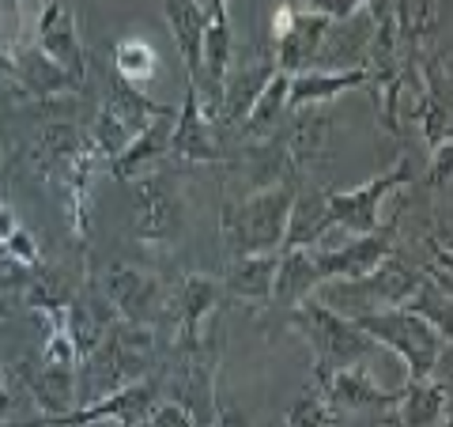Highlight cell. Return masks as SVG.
<instances>
[{
    "label": "cell",
    "instance_id": "obj_1",
    "mask_svg": "<svg viewBox=\"0 0 453 427\" xmlns=\"http://www.w3.org/2000/svg\"><path fill=\"white\" fill-rule=\"evenodd\" d=\"M95 148L73 125H46L31 148V163L38 167L42 182L61 197L73 220V231L88 235V201H91V175H95Z\"/></svg>",
    "mask_w": 453,
    "mask_h": 427
},
{
    "label": "cell",
    "instance_id": "obj_2",
    "mask_svg": "<svg viewBox=\"0 0 453 427\" xmlns=\"http://www.w3.org/2000/svg\"><path fill=\"white\" fill-rule=\"evenodd\" d=\"M291 208H295L291 182H276V186L250 193L242 201H223V246H226V253H231V258H246V253L283 250Z\"/></svg>",
    "mask_w": 453,
    "mask_h": 427
},
{
    "label": "cell",
    "instance_id": "obj_3",
    "mask_svg": "<svg viewBox=\"0 0 453 427\" xmlns=\"http://www.w3.org/2000/svg\"><path fill=\"white\" fill-rule=\"evenodd\" d=\"M351 322H356L359 330L374 340V345H386L396 360L408 367V382L434 378L442 355L449 352V340L438 333L431 322H423L419 314H412L408 307L374 310V314H359Z\"/></svg>",
    "mask_w": 453,
    "mask_h": 427
},
{
    "label": "cell",
    "instance_id": "obj_4",
    "mask_svg": "<svg viewBox=\"0 0 453 427\" xmlns=\"http://www.w3.org/2000/svg\"><path fill=\"white\" fill-rule=\"evenodd\" d=\"M291 325L303 333V340L314 352V367H318V382H325L329 375L344 371V367L363 363L366 355L374 352V340L366 337L351 318L336 314L318 299L299 303L291 310Z\"/></svg>",
    "mask_w": 453,
    "mask_h": 427
},
{
    "label": "cell",
    "instance_id": "obj_5",
    "mask_svg": "<svg viewBox=\"0 0 453 427\" xmlns=\"http://www.w3.org/2000/svg\"><path fill=\"white\" fill-rule=\"evenodd\" d=\"M423 283V273L396 258H386L371 276L359 280H333L321 283L314 291L318 303L344 318H359V314H374V310H389V307H404L412 291Z\"/></svg>",
    "mask_w": 453,
    "mask_h": 427
},
{
    "label": "cell",
    "instance_id": "obj_6",
    "mask_svg": "<svg viewBox=\"0 0 453 427\" xmlns=\"http://www.w3.org/2000/svg\"><path fill=\"white\" fill-rule=\"evenodd\" d=\"M412 186V159L408 155H396V163L389 170H381L378 178L363 182L359 190H333L321 193V235H329L333 227L348 231L351 238L356 235H374L381 231V201L393 190Z\"/></svg>",
    "mask_w": 453,
    "mask_h": 427
},
{
    "label": "cell",
    "instance_id": "obj_7",
    "mask_svg": "<svg viewBox=\"0 0 453 427\" xmlns=\"http://www.w3.org/2000/svg\"><path fill=\"white\" fill-rule=\"evenodd\" d=\"M163 113H170V106L155 103V98H148L140 88H133V83L113 80L106 103L91 125V136H88L95 155H106V159L121 155L140 133H144V125L151 118H163Z\"/></svg>",
    "mask_w": 453,
    "mask_h": 427
},
{
    "label": "cell",
    "instance_id": "obj_8",
    "mask_svg": "<svg viewBox=\"0 0 453 427\" xmlns=\"http://www.w3.org/2000/svg\"><path fill=\"white\" fill-rule=\"evenodd\" d=\"M155 405H159V382L155 378H136V382H129V386L98 397V401L76 405V408L61 412V416L31 420L27 427H95V423H106V420L118 423V427H140Z\"/></svg>",
    "mask_w": 453,
    "mask_h": 427
},
{
    "label": "cell",
    "instance_id": "obj_9",
    "mask_svg": "<svg viewBox=\"0 0 453 427\" xmlns=\"http://www.w3.org/2000/svg\"><path fill=\"white\" fill-rule=\"evenodd\" d=\"M393 238H396V223L389 220L381 231L374 235H356L344 246H329V250H318V246H306V258L310 268H314V280L318 288L321 283H333V280H359V276H371L374 268L393 258Z\"/></svg>",
    "mask_w": 453,
    "mask_h": 427
},
{
    "label": "cell",
    "instance_id": "obj_10",
    "mask_svg": "<svg viewBox=\"0 0 453 427\" xmlns=\"http://www.w3.org/2000/svg\"><path fill=\"white\" fill-rule=\"evenodd\" d=\"M103 299L121 322L151 325L166 314V291L151 273H140L133 265H113L103 276Z\"/></svg>",
    "mask_w": 453,
    "mask_h": 427
},
{
    "label": "cell",
    "instance_id": "obj_11",
    "mask_svg": "<svg viewBox=\"0 0 453 427\" xmlns=\"http://www.w3.org/2000/svg\"><path fill=\"white\" fill-rule=\"evenodd\" d=\"M140 216H136V238L144 242H170L178 238L181 220H186V205H181V190L174 178L166 175H148L133 178Z\"/></svg>",
    "mask_w": 453,
    "mask_h": 427
},
{
    "label": "cell",
    "instance_id": "obj_12",
    "mask_svg": "<svg viewBox=\"0 0 453 427\" xmlns=\"http://www.w3.org/2000/svg\"><path fill=\"white\" fill-rule=\"evenodd\" d=\"M280 73L276 68V57L265 53V57H246V61H231L223 76V88H219V103H216V113L211 121L219 125H242L246 113L257 103V95L268 88V80Z\"/></svg>",
    "mask_w": 453,
    "mask_h": 427
},
{
    "label": "cell",
    "instance_id": "obj_13",
    "mask_svg": "<svg viewBox=\"0 0 453 427\" xmlns=\"http://www.w3.org/2000/svg\"><path fill=\"white\" fill-rule=\"evenodd\" d=\"M329 27L333 19L318 16V12H291V19L283 27V35H276V50H273L280 73L295 76V73H306V68H318Z\"/></svg>",
    "mask_w": 453,
    "mask_h": 427
},
{
    "label": "cell",
    "instance_id": "obj_14",
    "mask_svg": "<svg viewBox=\"0 0 453 427\" xmlns=\"http://www.w3.org/2000/svg\"><path fill=\"white\" fill-rule=\"evenodd\" d=\"M166 155L174 159H193V163H219L223 151L216 144V125L201 106V91L186 88V103H181L174 125H170V144Z\"/></svg>",
    "mask_w": 453,
    "mask_h": 427
},
{
    "label": "cell",
    "instance_id": "obj_15",
    "mask_svg": "<svg viewBox=\"0 0 453 427\" xmlns=\"http://www.w3.org/2000/svg\"><path fill=\"white\" fill-rule=\"evenodd\" d=\"M0 73H8L19 83V91L35 95V98H53V95H73L80 91V76L65 73L61 65H53L38 46L31 50H8L0 53Z\"/></svg>",
    "mask_w": 453,
    "mask_h": 427
},
{
    "label": "cell",
    "instance_id": "obj_16",
    "mask_svg": "<svg viewBox=\"0 0 453 427\" xmlns=\"http://www.w3.org/2000/svg\"><path fill=\"white\" fill-rule=\"evenodd\" d=\"M226 299L223 280L189 273L178 288V352L204 348V318Z\"/></svg>",
    "mask_w": 453,
    "mask_h": 427
},
{
    "label": "cell",
    "instance_id": "obj_17",
    "mask_svg": "<svg viewBox=\"0 0 453 427\" xmlns=\"http://www.w3.org/2000/svg\"><path fill=\"white\" fill-rule=\"evenodd\" d=\"M35 46L50 57L53 65H61L65 73H73L83 80V46H80V27H76V12L68 0H50L46 12L38 19V42Z\"/></svg>",
    "mask_w": 453,
    "mask_h": 427
},
{
    "label": "cell",
    "instance_id": "obj_18",
    "mask_svg": "<svg viewBox=\"0 0 453 427\" xmlns=\"http://www.w3.org/2000/svg\"><path fill=\"white\" fill-rule=\"evenodd\" d=\"M371 83V73L366 65L356 68H306V73L288 76V113L303 110V106H321L329 98L344 95L351 88H363Z\"/></svg>",
    "mask_w": 453,
    "mask_h": 427
},
{
    "label": "cell",
    "instance_id": "obj_19",
    "mask_svg": "<svg viewBox=\"0 0 453 427\" xmlns=\"http://www.w3.org/2000/svg\"><path fill=\"white\" fill-rule=\"evenodd\" d=\"M318 386L325 390V397L333 401V408H351V412H363V408H378V412H386L393 408L396 401H401V386L396 390H381L378 382L371 378V371L366 367H344V371H336L329 375L325 382H318Z\"/></svg>",
    "mask_w": 453,
    "mask_h": 427
},
{
    "label": "cell",
    "instance_id": "obj_20",
    "mask_svg": "<svg viewBox=\"0 0 453 427\" xmlns=\"http://www.w3.org/2000/svg\"><path fill=\"white\" fill-rule=\"evenodd\" d=\"M449 408V382L442 378H423V382H404L401 401L393 405V427H438V420H446Z\"/></svg>",
    "mask_w": 453,
    "mask_h": 427
},
{
    "label": "cell",
    "instance_id": "obj_21",
    "mask_svg": "<svg viewBox=\"0 0 453 427\" xmlns=\"http://www.w3.org/2000/svg\"><path fill=\"white\" fill-rule=\"evenodd\" d=\"M159 4H163L166 23H170V35L178 42L181 61H186L189 88H196V83H201V42H204L208 12L196 8L193 0H159Z\"/></svg>",
    "mask_w": 453,
    "mask_h": 427
},
{
    "label": "cell",
    "instance_id": "obj_22",
    "mask_svg": "<svg viewBox=\"0 0 453 427\" xmlns=\"http://www.w3.org/2000/svg\"><path fill=\"white\" fill-rule=\"evenodd\" d=\"M276 268H280V250L231 258L223 288H226V295L242 299V303H268L273 288H276Z\"/></svg>",
    "mask_w": 453,
    "mask_h": 427
},
{
    "label": "cell",
    "instance_id": "obj_23",
    "mask_svg": "<svg viewBox=\"0 0 453 427\" xmlns=\"http://www.w3.org/2000/svg\"><path fill=\"white\" fill-rule=\"evenodd\" d=\"M170 125H174V113L151 118V121L144 125V133H140L121 155H113V159H110L113 178H118V182H133V178H140V167L163 159L166 144H170Z\"/></svg>",
    "mask_w": 453,
    "mask_h": 427
},
{
    "label": "cell",
    "instance_id": "obj_24",
    "mask_svg": "<svg viewBox=\"0 0 453 427\" xmlns=\"http://www.w3.org/2000/svg\"><path fill=\"white\" fill-rule=\"evenodd\" d=\"M288 113V73H276L273 80H268V88L257 95V103H253V110L246 113L242 129L253 136V140H265L268 133L276 129V121Z\"/></svg>",
    "mask_w": 453,
    "mask_h": 427
},
{
    "label": "cell",
    "instance_id": "obj_25",
    "mask_svg": "<svg viewBox=\"0 0 453 427\" xmlns=\"http://www.w3.org/2000/svg\"><path fill=\"white\" fill-rule=\"evenodd\" d=\"M113 73H118V80L140 88V83H148L155 76V50L140 38H121L113 46Z\"/></svg>",
    "mask_w": 453,
    "mask_h": 427
},
{
    "label": "cell",
    "instance_id": "obj_26",
    "mask_svg": "<svg viewBox=\"0 0 453 427\" xmlns=\"http://www.w3.org/2000/svg\"><path fill=\"white\" fill-rule=\"evenodd\" d=\"M333 423H336V408L321 386H306L288 408V427H333Z\"/></svg>",
    "mask_w": 453,
    "mask_h": 427
},
{
    "label": "cell",
    "instance_id": "obj_27",
    "mask_svg": "<svg viewBox=\"0 0 453 427\" xmlns=\"http://www.w3.org/2000/svg\"><path fill=\"white\" fill-rule=\"evenodd\" d=\"M4 253L12 261H16L19 268H42V253H38V242L31 238V231L27 227H19L16 235H12L8 242H4Z\"/></svg>",
    "mask_w": 453,
    "mask_h": 427
},
{
    "label": "cell",
    "instance_id": "obj_28",
    "mask_svg": "<svg viewBox=\"0 0 453 427\" xmlns=\"http://www.w3.org/2000/svg\"><path fill=\"white\" fill-rule=\"evenodd\" d=\"M295 4H303V12H318V16L340 23V19H351V16H356V12L366 4V0H295Z\"/></svg>",
    "mask_w": 453,
    "mask_h": 427
},
{
    "label": "cell",
    "instance_id": "obj_29",
    "mask_svg": "<svg viewBox=\"0 0 453 427\" xmlns=\"http://www.w3.org/2000/svg\"><path fill=\"white\" fill-rule=\"evenodd\" d=\"M140 427H196V423H193V416L178 401H163V405H155L148 412V420Z\"/></svg>",
    "mask_w": 453,
    "mask_h": 427
},
{
    "label": "cell",
    "instance_id": "obj_30",
    "mask_svg": "<svg viewBox=\"0 0 453 427\" xmlns=\"http://www.w3.org/2000/svg\"><path fill=\"white\" fill-rule=\"evenodd\" d=\"M19 216H16V212H12V205H4V201H0V246H4V242L12 238V235H16L19 231Z\"/></svg>",
    "mask_w": 453,
    "mask_h": 427
},
{
    "label": "cell",
    "instance_id": "obj_31",
    "mask_svg": "<svg viewBox=\"0 0 453 427\" xmlns=\"http://www.w3.org/2000/svg\"><path fill=\"white\" fill-rule=\"evenodd\" d=\"M27 280H31V276H0V291H8V288H19V283H27Z\"/></svg>",
    "mask_w": 453,
    "mask_h": 427
},
{
    "label": "cell",
    "instance_id": "obj_32",
    "mask_svg": "<svg viewBox=\"0 0 453 427\" xmlns=\"http://www.w3.org/2000/svg\"><path fill=\"white\" fill-rule=\"evenodd\" d=\"M8 412V386H4V375H0V416Z\"/></svg>",
    "mask_w": 453,
    "mask_h": 427
},
{
    "label": "cell",
    "instance_id": "obj_33",
    "mask_svg": "<svg viewBox=\"0 0 453 427\" xmlns=\"http://www.w3.org/2000/svg\"><path fill=\"white\" fill-rule=\"evenodd\" d=\"M0 427H27V423H12V420H0Z\"/></svg>",
    "mask_w": 453,
    "mask_h": 427
}]
</instances>
